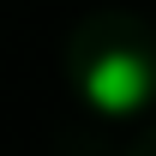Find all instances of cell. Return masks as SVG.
<instances>
[{
  "instance_id": "cell-1",
  "label": "cell",
  "mask_w": 156,
  "mask_h": 156,
  "mask_svg": "<svg viewBox=\"0 0 156 156\" xmlns=\"http://www.w3.org/2000/svg\"><path fill=\"white\" fill-rule=\"evenodd\" d=\"M84 96L96 102L102 114H126V108H138L150 96V66L138 54H126V48H114V54H102L84 72Z\"/></svg>"
}]
</instances>
